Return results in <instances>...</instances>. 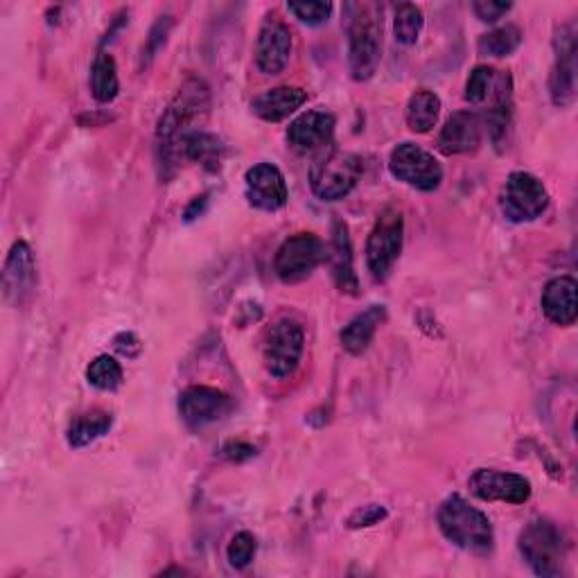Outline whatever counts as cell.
Returning a JSON list of instances; mask_svg holds the SVG:
<instances>
[{
  "mask_svg": "<svg viewBox=\"0 0 578 578\" xmlns=\"http://www.w3.org/2000/svg\"><path fill=\"white\" fill-rule=\"evenodd\" d=\"M500 206L506 219L522 225V221L538 219L547 210L549 193L538 176L528 172H513L504 184Z\"/></svg>",
  "mask_w": 578,
  "mask_h": 578,
  "instance_id": "obj_8",
  "label": "cell"
},
{
  "mask_svg": "<svg viewBox=\"0 0 578 578\" xmlns=\"http://www.w3.org/2000/svg\"><path fill=\"white\" fill-rule=\"evenodd\" d=\"M292 32L279 17H266L255 43V64L264 75H279L290 64Z\"/></svg>",
  "mask_w": 578,
  "mask_h": 578,
  "instance_id": "obj_15",
  "label": "cell"
},
{
  "mask_svg": "<svg viewBox=\"0 0 578 578\" xmlns=\"http://www.w3.org/2000/svg\"><path fill=\"white\" fill-rule=\"evenodd\" d=\"M131 343H141L137 335H131V332H122V335H118V337H116V348H118L122 355H127V358H137L139 352H137V350H131Z\"/></svg>",
  "mask_w": 578,
  "mask_h": 578,
  "instance_id": "obj_38",
  "label": "cell"
},
{
  "mask_svg": "<svg viewBox=\"0 0 578 578\" xmlns=\"http://www.w3.org/2000/svg\"><path fill=\"white\" fill-rule=\"evenodd\" d=\"M303 348H305L303 328L292 319L276 321L270 330H266L262 343L264 369L281 380L294 375L303 358Z\"/></svg>",
  "mask_w": 578,
  "mask_h": 578,
  "instance_id": "obj_7",
  "label": "cell"
},
{
  "mask_svg": "<svg viewBox=\"0 0 578 578\" xmlns=\"http://www.w3.org/2000/svg\"><path fill=\"white\" fill-rule=\"evenodd\" d=\"M405 236V219L397 208L389 206L378 215L375 227L367 242V264L375 281H384L393 270L395 260L403 251Z\"/></svg>",
  "mask_w": 578,
  "mask_h": 578,
  "instance_id": "obj_6",
  "label": "cell"
},
{
  "mask_svg": "<svg viewBox=\"0 0 578 578\" xmlns=\"http://www.w3.org/2000/svg\"><path fill=\"white\" fill-rule=\"evenodd\" d=\"M221 452H225V457L229 459V461H247V459H251V457H255V448L251 446V443H242V440H231V443H227V446H225V450H221Z\"/></svg>",
  "mask_w": 578,
  "mask_h": 578,
  "instance_id": "obj_37",
  "label": "cell"
},
{
  "mask_svg": "<svg viewBox=\"0 0 578 578\" xmlns=\"http://www.w3.org/2000/svg\"><path fill=\"white\" fill-rule=\"evenodd\" d=\"M470 493L483 502H504L524 504L531 498V481L515 472H504L495 468H479L468 479Z\"/></svg>",
  "mask_w": 578,
  "mask_h": 578,
  "instance_id": "obj_12",
  "label": "cell"
},
{
  "mask_svg": "<svg viewBox=\"0 0 578 578\" xmlns=\"http://www.w3.org/2000/svg\"><path fill=\"white\" fill-rule=\"evenodd\" d=\"M384 517H386V509H384V506H380V504H367V506L355 509V511L348 515L346 526H348V528H369V526L380 524Z\"/></svg>",
  "mask_w": 578,
  "mask_h": 578,
  "instance_id": "obj_34",
  "label": "cell"
},
{
  "mask_svg": "<svg viewBox=\"0 0 578 578\" xmlns=\"http://www.w3.org/2000/svg\"><path fill=\"white\" fill-rule=\"evenodd\" d=\"M118 91H120V79H118L116 59L107 53H100L91 68V94L98 102L109 105L118 98Z\"/></svg>",
  "mask_w": 578,
  "mask_h": 578,
  "instance_id": "obj_26",
  "label": "cell"
},
{
  "mask_svg": "<svg viewBox=\"0 0 578 578\" xmlns=\"http://www.w3.org/2000/svg\"><path fill=\"white\" fill-rule=\"evenodd\" d=\"M556 62L552 68V100L558 107H567L576 96V28L574 23L563 25L554 39Z\"/></svg>",
  "mask_w": 578,
  "mask_h": 578,
  "instance_id": "obj_14",
  "label": "cell"
},
{
  "mask_svg": "<svg viewBox=\"0 0 578 578\" xmlns=\"http://www.w3.org/2000/svg\"><path fill=\"white\" fill-rule=\"evenodd\" d=\"M440 116V98L434 91H416L407 105V124L414 133H427Z\"/></svg>",
  "mask_w": 578,
  "mask_h": 578,
  "instance_id": "obj_27",
  "label": "cell"
},
{
  "mask_svg": "<svg viewBox=\"0 0 578 578\" xmlns=\"http://www.w3.org/2000/svg\"><path fill=\"white\" fill-rule=\"evenodd\" d=\"M225 154H227L225 143H221L215 133H208V131L193 133L184 148V159H190L210 172H217L221 167Z\"/></svg>",
  "mask_w": 578,
  "mask_h": 578,
  "instance_id": "obj_25",
  "label": "cell"
},
{
  "mask_svg": "<svg viewBox=\"0 0 578 578\" xmlns=\"http://www.w3.org/2000/svg\"><path fill=\"white\" fill-rule=\"evenodd\" d=\"M520 554L538 576H560L567 558L563 531L549 520L528 522L520 533Z\"/></svg>",
  "mask_w": 578,
  "mask_h": 578,
  "instance_id": "obj_4",
  "label": "cell"
},
{
  "mask_svg": "<svg viewBox=\"0 0 578 578\" xmlns=\"http://www.w3.org/2000/svg\"><path fill=\"white\" fill-rule=\"evenodd\" d=\"M170 28H172V19H170V17H161V19L154 23V28H152V32H150V39H148V57H150V59L161 51V46L165 43L167 34H170Z\"/></svg>",
  "mask_w": 578,
  "mask_h": 578,
  "instance_id": "obj_36",
  "label": "cell"
},
{
  "mask_svg": "<svg viewBox=\"0 0 578 578\" xmlns=\"http://www.w3.org/2000/svg\"><path fill=\"white\" fill-rule=\"evenodd\" d=\"M328 258V247L315 233H296L285 240L274 258V270L283 283H298Z\"/></svg>",
  "mask_w": 578,
  "mask_h": 578,
  "instance_id": "obj_9",
  "label": "cell"
},
{
  "mask_svg": "<svg viewBox=\"0 0 578 578\" xmlns=\"http://www.w3.org/2000/svg\"><path fill=\"white\" fill-rule=\"evenodd\" d=\"M362 172H364V163L358 154L335 150L313 165V172H309V186H313V193L319 199L339 201L358 186V182L362 179Z\"/></svg>",
  "mask_w": 578,
  "mask_h": 578,
  "instance_id": "obj_5",
  "label": "cell"
},
{
  "mask_svg": "<svg viewBox=\"0 0 578 578\" xmlns=\"http://www.w3.org/2000/svg\"><path fill=\"white\" fill-rule=\"evenodd\" d=\"M335 133V116L328 111H305L287 129V141L296 152H315L326 148Z\"/></svg>",
  "mask_w": 578,
  "mask_h": 578,
  "instance_id": "obj_17",
  "label": "cell"
},
{
  "mask_svg": "<svg viewBox=\"0 0 578 578\" xmlns=\"http://www.w3.org/2000/svg\"><path fill=\"white\" fill-rule=\"evenodd\" d=\"M36 290V262L28 242L19 240L10 249L3 266V301L10 307L25 305Z\"/></svg>",
  "mask_w": 578,
  "mask_h": 578,
  "instance_id": "obj_13",
  "label": "cell"
},
{
  "mask_svg": "<svg viewBox=\"0 0 578 578\" xmlns=\"http://www.w3.org/2000/svg\"><path fill=\"white\" fill-rule=\"evenodd\" d=\"M481 143V120L475 111H457L440 129L438 150L448 156L475 152Z\"/></svg>",
  "mask_w": 578,
  "mask_h": 578,
  "instance_id": "obj_18",
  "label": "cell"
},
{
  "mask_svg": "<svg viewBox=\"0 0 578 578\" xmlns=\"http://www.w3.org/2000/svg\"><path fill=\"white\" fill-rule=\"evenodd\" d=\"M348 12V64L355 81L375 75L382 53V12L373 3H350Z\"/></svg>",
  "mask_w": 578,
  "mask_h": 578,
  "instance_id": "obj_2",
  "label": "cell"
},
{
  "mask_svg": "<svg viewBox=\"0 0 578 578\" xmlns=\"http://www.w3.org/2000/svg\"><path fill=\"white\" fill-rule=\"evenodd\" d=\"M493 94V105L488 109L486 122H488V133H491V141L498 150L509 148L511 139V127H513V81L509 73H502L495 84Z\"/></svg>",
  "mask_w": 578,
  "mask_h": 578,
  "instance_id": "obj_19",
  "label": "cell"
},
{
  "mask_svg": "<svg viewBox=\"0 0 578 578\" xmlns=\"http://www.w3.org/2000/svg\"><path fill=\"white\" fill-rule=\"evenodd\" d=\"M423 25H425V17L421 8L412 3L397 6L395 19H393V32H395L397 43H403V46H414L423 32Z\"/></svg>",
  "mask_w": 578,
  "mask_h": 578,
  "instance_id": "obj_29",
  "label": "cell"
},
{
  "mask_svg": "<svg viewBox=\"0 0 578 578\" xmlns=\"http://www.w3.org/2000/svg\"><path fill=\"white\" fill-rule=\"evenodd\" d=\"M384 319H386L384 305H371V307H367L362 315L355 317V319L341 330L339 339H341L343 350H348L350 355H362V352L371 346V341H373L378 328L384 324Z\"/></svg>",
  "mask_w": 578,
  "mask_h": 578,
  "instance_id": "obj_23",
  "label": "cell"
},
{
  "mask_svg": "<svg viewBox=\"0 0 578 578\" xmlns=\"http://www.w3.org/2000/svg\"><path fill=\"white\" fill-rule=\"evenodd\" d=\"M255 552H258V543H255V536H253V533H249V531H240V533H236V536H233L231 543H229L227 558H229L231 567H236V569H244V567L253 560Z\"/></svg>",
  "mask_w": 578,
  "mask_h": 578,
  "instance_id": "obj_32",
  "label": "cell"
},
{
  "mask_svg": "<svg viewBox=\"0 0 578 578\" xmlns=\"http://www.w3.org/2000/svg\"><path fill=\"white\" fill-rule=\"evenodd\" d=\"M206 201H208V195H204V197H197V199L190 204V208L186 210V221H193L195 217H199V215H201V210H204V206H206Z\"/></svg>",
  "mask_w": 578,
  "mask_h": 578,
  "instance_id": "obj_39",
  "label": "cell"
},
{
  "mask_svg": "<svg viewBox=\"0 0 578 578\" xmlns=\"http://www.w3.org/2000/svg\"><path fill=\"white\" fill-rule=\"evenodd\" d=\"M231 410V397L215 386L195 384L184 389L179 395V414L190 429H204L221 418H227Z\"/></svg>",
  "mask_w": 578,
  "mask_h": 578,
  "instance_id": "obj_11",
  "label": "cell"
},
{
  "mask_svg": "<svg viewBox=\"0 0 578 578\" xmlns=\"http://www.w3.org/2000/svg\"><path fill=\"white\" fill-rule=\"evenodd\" d=\"M307 102V94L298 86H276L258 96L251 105L253 113L266 122H281Z\"/></svg>",
  "mask_w": 578,
  "mask_h": 578,
  "instance_id": "obj_22",
  "label": "cell"
},
{
  "mask_svg": "<svg viewBox=\"0 0 578 578\" xmlns=\"http://www.w3.org/2000/svg\"><path fill=\"white\" fill-rule=\"evenodd\" d=\"M576 281L571 276H558L549 281L543 290V313L545 317L556 326H571L578 317V305H576Z\"/></svg>",
  "mask_w": 578,
  "mask_h": 578,
  "instance_id": "obj_21",
  "label": "cell"
},
{
  "mask_svg": "<svg viewBox=\"0 0 578 578\" xmlns=\"http://www.w3.org/2000/svg\"><path fill=\"white\" fill-rule=\"evenodd\" d=\"M86 380L91 386L100 391H116L122 384V367L116 358L109 355H100L86 369Z\"/></svg>",
  "mask_w": 578,
  "mask_h": 578,
  "instance_id": "obj_30",
  "label": "cell"
},
{
  "mask_svg": "<svg viewBox=\"0 0 578 578\" xmlns=\"http://www.w3.org/2000/svg\"><path fill=\"white\" fill-rule=\"evenodd\" d=\"M330 266H332V279L339 292L358 296L360 294V281L355 274L352 266V244L348 236V225L341 219H335L332 225V242H330Z\"/></svg>",
  "mask_w": 578,
  "mask_h": 578,
  "instance_id": "obj_20",
  "label": "cell"
},
{
  "mask_svg": "<svg viewBox=\"0 0 578 578\" xmlns=\"http://www.w3.org/2000/svg\"><path fill=\"white\" fill-rule=\"evenodd\" d=\"M287 10L301 21V23H307V25H321L330 19L332 14V6L330 3H290Z\"/></svg>",
  "mask_w": 578,
  "mask_h": 578,
  "instance_id": "obj_33",
  "label": "cell"
},
{
  "mask_svg": "<svg viewBox=\"0 0 578 578\" xmlns=\"http://www.w3.org/2000/svg\"><path fill=\"white\" fill-rule=\"evenodd\" d=\"M493 84H495V70L491 66H477L466 81V100L472 105L483 102L488 96H491Z\"/></svg>",
  "mask_w": 578,
  "mask_h": 578,
  "instance_id": "obj_31",
  "label": "cell"
},
{
  "mask_svg": "<svg viewBox=\"0 0 578 578\" xmlns=\"http://www.w3.org/2000/svg\"><path fill=\"white\" fill-rule=\"evenodd\" d=\"M389 170L397 182L416 190L432 193L443 182V167L434 154L425 152L414 143H400L389 156Z\"/></svg>",
  "mask_w": 578,
  "mask_h": 578,
  "instance_id": "obj_10",
  "label": "cell"
},
{
  "mask_svg": "<svg viewBox=\"0 0 578 578\" xmlns=\"http://www.w3.org/2000/svg\"><path fill=\"white\" fill-rule=\"evenodd\" d=\"M511 3H495V0H477L472 6L477 19L483 23H498L504 14L511 12Z\"/></svg>",
  "mask_w": 578,
  "mask_h": 578,
  "instance_id": "obj_35",
  "label": "cell"
},
{
  "mask_svg": "<svg viewBox=\"0 0 578 578\" xmlns=\"http://www.w3.org/2000/svg\"><path fill=\"white\" fill-rule=\"evenodd\" d=\"M247 199L253 208L279 210L287 204V184L283 172L274 163H258L244 174Z\"/></svg>",
  "mask_w": 578,
  "mask_h": 578,
  "instance_id": "obj_16",
  "label": "cell"
},
{
  "mask_svg": "<svg viewBox=\"0 0 578 578\" xmlns=\"http://www.w3.org/2000/svg\"><path fill=\"white\" fill-rule=\"evenodd\" d=\"M111 425H113V418L109 412L94 410V412L79 414L77 418H73L68 427V443L73 448L91 446L94 440L102 438L111 429Z\"/></svg>",
  "mask_w": 578,
  "mask_h": 578,
  "instance_id": "obj_24",
  "label": "cell"
},
{
  "mask_svg": "<svg viewBox=\"0 0 578 578\" xmlns=\"http://www.w3.org/2000/svg\"><path fill=\"white\" fill-rule=\"evenodd\" d=\"M522 43V30L517 25H502L493 32H488L479 39V55L483 57H495V59H502V57H509L513 55Z\"/></svg>",
  "mask_w": 578,
  "mask_h": 578,
  "instance_id": "obj_28",
  "label": "cell"
},
{
  "mask_svg": "<svg viewBox=\"0 0 578 578\" xmlns=\"http://www.w3.org/2000/svg\"><path fill=\"white\" fill-rule=\"evenodd\" d=\"M208 111H210L208 86L197 77L186 79L159 120L156 148L163 170H172L179 165L188 139L193 133L201 131Z\"/></svg>",
  "mask_w": 578,
  "mask_h": 578,
  "instance_id": "obj_1",
  "label": "cell"
},
{
  "mask_svg": "<svg viewBox=\"0 0 578 578\" xmlns=\"http://www.w3.org/2000/svg\"><path fill=\"white\" fill-rule=\"evenodd\" d=\"M438 526L443 536L468 554L486 556L493 549L495 533L491 520L470 502H466L461 495H452L440 504Z\"/></svg>",
  "mask_w": 578,
  "mask_h": 578,
  "instance_id": "obj_3",
  "label": "cell"
}]
</instances>
